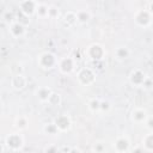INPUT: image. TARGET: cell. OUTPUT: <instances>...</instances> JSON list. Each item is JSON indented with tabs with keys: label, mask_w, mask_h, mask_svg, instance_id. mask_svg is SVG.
Here are the masks:
<instances>
[{
	"label": "cell",
	"mask_w": 153,
	"mask_h": 153,
	"mask_svg": "<svg viewBox=\"0 0 153 153\" xmlns=\"http://www.w3.org/2000/svg\"><path fill=\"white\" fill-rule=\"evenodd\" d=\"M57 62H59V59L56 57L55 54H53L50 51H43L37 57L38 67L44 71H50V69L57 67Z\"/></svg>",
	"instance_id": "cell-1"
},
{
	"label": "cell",
	"mask_w": 153,
	"mask_h": 153,
	"mask_svg": "<svg viewBox=\"0 0 153 153\" xmlns=\"http://www.w3.org/2000/svg\"><path fill=\"white\" fill-rule=\"evenodd\" d=\"M5 146L12 151L17 152L20 151L24 146V137L20 133H11L5 137Z\"/></svg>",
	"instance_id": "cell-2"
},
{
	"label": "cell",
	"mask_w": 153,
	"mask_h": 153,
	"mask_svg": "<svg viewBox=\"0 0 153 153\" xmlns=\"http://www.w3.org/2000/svg\"><path fill=\"white\" fill-rule=\"evenodd\" d=\"M76 79H78L79 84H81L84 86H90L96 81V73L90 67H82L78 71Z\"/></svg>",
	"instance_id": "cell-3"
},
{
	"label": "cell",
	"mask_w": 153,
	"mask_h": 153,
	"mask_svg": "<svg viewBox=\"0 0 153 153\" xmlns=\"http://www.w3.org/2000/svg\"><path fill=\"white\" fill-rule=\"evenodd\" d=\"M86 55L92 61H100L106 56L105 48L99 43H92L86 49Z\"/></svg>",
	"instance_id": "cell-4"
},
{
	"label": "cell",
	"mask_w": 153,
	"mask_h": 153,
	"mask_svg": "<svg viewBox=\"0 0 153 153\" xmlns=\"http://www.w3.org/2000/svg\"><path fill=\"white\" fill-rule=\"evenodd\" d=\"M75 67H76V60L75 57L73 56H65V57H61L59 59V62H57V68L59 71L62 73V74H71L75 71Z\"/></svg>",
	"instance_id": "cell-5"
},
{
	"label": "cell",
	"mask_w": 153,
	"mask_h": 153,
	"mask_svg": "<svg viewBox=\"0 0 153 153\" xmlns=\"http://www.w3.org/2000/svg\"><path fill=\"white\" fill-rule=\"evenodd\" d=\"M134 22L141 27H148L152 23V11L151 10H139L134 16Z\"/></svg>",
	"instance_id": "cell-6"
},
{
	"label": "cell",
	"mask_w": 153,
	"mask_h": 153,
	"mask_svg": "<svg viewBox=\"0 0 153 153\" xmlns=\"http://www.w3.org/2000/svg\"><path fill=\"white\" fill-rule=\"evenodd\" d=\"M53 123H54L55 127L57 128L59 133L68 131V130H71V128H72V120H71V117H69L67 114H61V115H59L57 117L54 118Z\"/></svg>",
	"instance_id": "cell-7"
},
{
	"label": "cell",
	"mask_w": 153,
	"mask_h": 153,
	"mask_svg": "<svg viewBox=\"0 0 153 153\" xmlns=\"http://www.w3.org/2000/svg\"><path fill=\"white\" fill-rule=\"evenodd\" d=\"M128 79L133 86L140 87V86H145V82L147 80V74L143 71H141L140 68H136V69H133L130 72Z\"/></svg>",
	"instance_id": "cell-8"
},
{
	"label": "cell",
	"mask_w": 153,
	"mask_h": 153,
	"mask_svg": "<svg viewBox=\"0 0 153 153\" xmlns=\"http://www.w3.org/2000/svg\"><path fill=\"white\" fill-rule=\"evenodd\" d=\"M112 148L116 153H127L130 149V140L127 135L117 136L112 142Z\"/></svg>",
	"instance_id": "cell-9"
},
{
	"label": "cell",
	"mask_w": 153,
	"mask_h": 153,
	"mask_svg": "<svg viewBox=\"0 0 153 153\" xmlns=\"http://www.w3.org/2000/svg\"><path fill=\"white\" fill-rule=\"evenodd\" d=\"M36 7H37V1H22L19 2V8L23 16L30 18L32 14H36Z\"/></svg>",
	"instance_id": "cell-10"
},
{
	"label": "cell",
	"mask_w": 153,
	"mask_h": 153,
	"mask_svg": "<svg viewBox=\"0 0 153 153\" xmlns=\"http://www.w3.org/2000/svg\"><path fill=\"white\" fill-rule=\"evenodd\" d=\"M148 116L149 115H147V111L142 108H134L130 112V120L133 123H136V124L145 123Z\"/></svg>",
	"instance_id": "cell-11"
},
{
	"label": "cell",
	"mask_w": 153,
	"mask_h": 153,
	"mask_svg": "<svg viewBox=\"0 0 153 153\" xmlns=\"http://www.w3.org/2000/svg\"><path fill=\"white\" fill-rule=\"evenodd\" d=\"M11 85H12V87H13L14 90L20 91V90H23V88L26 87V85H27V79H26V76H25L24 74H22V73L14 74V75L11 78Z\"/></svg>",
	"instance_id": "cell-12"
},
{
	"label": "cell",
	"mask_w": 153,
	"mask_h": 153,
	"mask_svg": "<svg viewBox=\"0 0 153 153\" xmlns=\"http://www.w3.org/2000/svg\"><path fill=\"white\" fill-rule=\"evenodd\" d=\"M10 33L14 37V38H20L25 35L26 32V29H25V25L20 24L18 20H14L10 24Z\"/></svg>",
	"instance_id": "cell-13"
},
{
	"label": "cell",
	"mask_w": 153,
	"mask_h": 153,
	"mask_svg": "<svg viewBox=\"0 0 153 153\" xmlns=\"http://www.w3.org/2000/svg\"><path fill=\"white\" fill-rule=\"evenodd\" d=\"M51 93H53V90L48 86H39L36 90V97L41 103H48V99Z\"/></svg>",
	"instance_id": "cell-14"
},
{
	"label": "cell",
	"mask_w": 153,
	"mask_h": 153,
	"mask_svg": "<svg viewBox=\"0 0 153 153\" xmlns=\"http://www.w3.org/2000/svg\"><path fill=\"white\" fill-rule=\"evenodd\" d=\"M75 16H76V22L79 24H86L91 19L92 13L88 10H78L75 11Z\"/></svg>",
	"instance_id": "cell-15"
},
{
	"label": "cell",
	"mask_w": 153,
	"mask_h": 153,
	"mask_svg": "<svg viewBox=\"0 0 153 153\" xmlns=\"http://www.w3.org/2000/svg\"><path fill=\"white\" fill-rule=\"evenodd\" d=\"M116 59L118 61H123V60H127L129 56H130V50L128 49V47H117L114 51Z\"/></svg>",
	"instance_id": "cell-16"
},
{
	"label": "cell",
	"mask_w": 153,
	"mask_h": 153,
	"mask_svg": "<svg viewBox=\"0 0 153 153\" xmlns=\"http://www.w3.org/2000/svg\"><path fill=\"white\" fill-rule=\"evenodd\" d=\"M142 148L143 151L151 152L153 149V134L152 131H149L148 134H146L142 139Z\"/></svg>",
	"instance_id": "cell-17"
},
{
	"label": "cell",
	"mask_w": 153,
	"mask_h": 153,
	"mask_svg": "<svg viewBox=\"0 0 153 153\" xmlns=\"http://www.w3.org/2000/svg\"><path fill=\"white\" fill-rule=\"evenodd\" d=\"M48 4L45 2H37V7H36V16L44 19L48 18Z\"/></svg>",
	"instance_id": "cell-18"
},
{
	"label": "cell",
	"mask_w": 153,
	"mask_h": 153,
	"mask_svg": "<svg viewBox=\"0 0 153 153\" xmlns=\"http://www.w3.org/2000/svg\"><path fill=\"white\" fill-rule=\"evenodd\" d=\"M99 106H100V98L93 97L88 100L87 108L92 114H99Z\"/></svg>",
	"instance_id": "cell-19"
},
{
	"label": "cell",
	"mask_w": 153,
	"mask_h": 153,
	"mask_svg": "<svg viewBox=\"0 0 153 153\" xmlns=\"http://www.w3.org/2000/svg\"><path fill=\"white\" fill-rule=\"evenodd\" d=\"M63 22L67 26H73L74 24H76V16H75V12L74 11H68L65 17H63Z\"/></svg>",
	"instance_id": "cell-20"
},
{
	"label": "cell",
	"mask_w": 153,
	"mask_h": 153,
	"mask_svg": "<svg viewBox=\"0 0 153 153\" xmlns=\"http://www.w3.org/2000/svg\"><path fill=\"white\" fill-rule=\"evenodd\" d=\"M14 124H16V127H17L19 130H24V129H26L27 126H29V120H27L26 116H18V117L16 118Z\"/></svg>",
	"instance_id": "cell-21"
},
{
	"label": "cell",
	"mask_w": 153,
	"mask_h": 153,
	"mask_svg": "<svg viewBox=\"0 0 153 153\" xmlns=\"http://www.w3.org/2000/svg\"><path fill=\"white\" fill-rule=\"evenodd\" d=\"M48 104H50L51 106H59L61 104V94L53 91V93L50 94V97L48 99Z\"/></svg>",
	"instance_id": "cell-22"
},
{
	"label": "cell",
	"mask_w": 153,
	"mask_h": 153,
	"mask_svg": "<svg viewBox=\"0 0 153 153\" xmlns=\"http://www.w3.org/2000/svg\"><path fill=\"white\" fill-rule=\"evenodd\" d=\"M43 131H44L45 134H48V135H57V134H60L59 130H57V128L55 127V124H54L53 122L44 124V127H43Z\"/></svg>",
	"instance_id": "cell-23"
},
{
	"label": "cell",
	"mask_w": 153,
	"mask_h": 153,
	"mask_svg": "<svg viewBox=\"0 0 153 153\" xmlns=\"http://www.w3.org/2000/svg\"><path fill=\"white\" fill-rule=\"evenodd\" d=\"M60 16V11L59 7H56L55 5H49L48 6V18L50 19H56Z\"/></svg>",
	"instance_id": "cell-24"
},
{
	"label": "cell",
	"mask_w": 153,
	"mask_h": 153,
	"mask_svg": "<svg viewBox=\"0 0 153 153\" xmlns=\"http://www.w3.org/2000/svg\"><path fill=\"white\" fill-rule=\"evenodd\" d=\"M112 109L111 103L109 100H104L100 99V106H99V114H108L110 112V110Z\"/></svg>",
	"instance_id": "cell-25"
},
{
	"label": "cell",
	"mask_w": 153,
	"mask_h": 153,
	"mask_svg": "<svg viewBox=\"0 0 153 153\" xmlns=\"http://www.w3.org/2000/svg\"><path fill=\"white\" fill-rule=\"evenodd\" d=\"M105 149H106L105 143H104L103 141H100V140L96 141V142L93 143V146H92V151H93L94 153H104Z\"/></svg>",
	"instance_id": "cell-26"
},
{
	"label": "cell",
	"mask_w": 153,
	"mask_h": 153,
	"mask_svg": "<svg viewBox=\"0 0 153 153\" xmlns=\"http://www.w3.org/2000/svg\"><path fill=\"white\" fill-rule=\"evenodd\" d=\"M44 153H59V148L55 145H48L44 147Z\"/></svg>",
	"instance_id": "cell-27"
},
{
	"label": "cell",
	"mask_w": 153,
	"mask_h": 153,
	"mask_svg": "<svg viewBox=\"0 0 153 153\" xmlns=\"http://www.w3.org/2000/svg\"><path fill=\"white\" fill-rule=\"evenodd\" d=\"M67 153H82V152H81V149H80L79 147L73 146V147H69V148H68Z\"/></svg>",
	"instance_id": "cell-28"
},
{
	"label": "cell",
	"mask_w": 153,
	"mask_h": 153,
	"mask_svg": "<svg viewBox=\"0 0 153 153\" xmlns=\"http://www.w3.org/2000/svg\"><path fill=\"white\" fill-rule=\"evenodd\" d=\"M133 153H143V148H141V147H136L135 149H133Z\"/></svg>",
	"instance_id": "cell-29"
},
{
	"label": "cell",
	"mask_w": 153,
	"mask_h": 153,
	"mask_svg": "<svg viewBox=\"0 0 153 153\" xmlns=\"http://www.w3.org/2000/svg\"><path fill=\"white\" fill-rule=\"evenodd\" d=\"M0 153H4V146L0 143Z\"/></svg>",
	"instance_id": "cell-30"
},
{
	"label": "cell",
	"mask_w": 153,
	"mask_h": 153,
	"mask_svg": "<svg viewBox=\"0 0 153 153\" xmlns=\"http://www.w3.org/2000/svg\"><path fill=\"white\" fill-rule=\"evenodd\" d=\"M0 100H1V96H0Z\"/></svg>",
	"instance_id": "cell-31"
}]
</instances>
